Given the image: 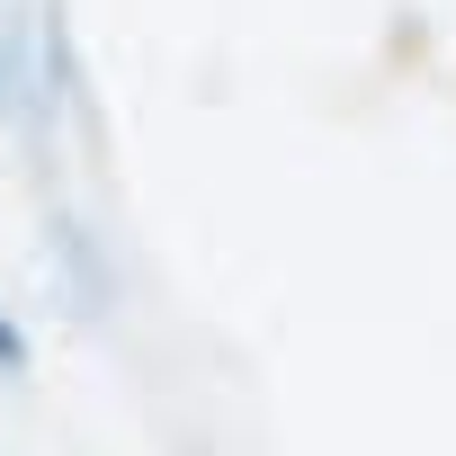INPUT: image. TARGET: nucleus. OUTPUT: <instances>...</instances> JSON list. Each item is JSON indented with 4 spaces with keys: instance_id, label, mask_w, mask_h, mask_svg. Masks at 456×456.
Listing matches in <instances>:
<instances>
[{
    "instance_id": "f257e3e1",
    "label": "nucleus",
    "mask_w": 456,
    "mask_h": 456,
    "mask_svg": "<svg viewBox=\"0 0 456 456\" xmlns=\"http://www.w3.org/2000/svg\"><path fill=\"white\" fill-rule=\"evenodd\" d=\"M0 376H28V340H19L10 322H0Z\"/></svg>"
}]
</instances>
